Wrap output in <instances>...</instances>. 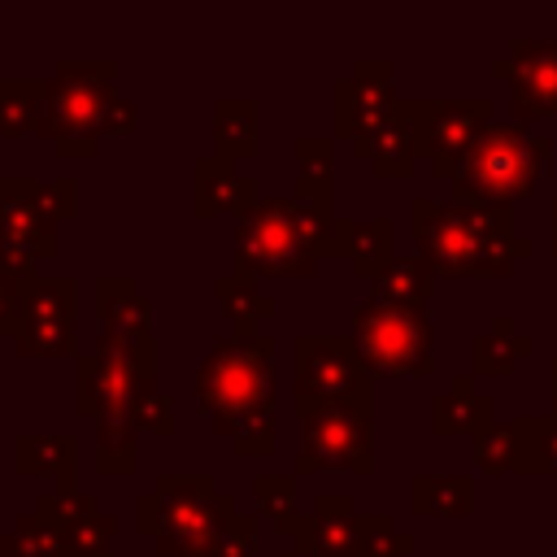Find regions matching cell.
<instances>
[{
	"label": "cell",
	"instance_id": "cell-1",
	"mask_svg": "<svg viewBox=\"0 0 557 557\" xmlns=\"http://www.w3.org/2000/svg\"><path fill=\"white\" fill-rule=\"evenodd\" d=\"M196 400L239 457H270L274 426V335H218L196 366Z\"/></svg>",
	"mask_w": 557,
	"mask_h": 557
},
{
	"label": "cell",
	"instance_id": "cell-2",
	"mask_svg": "<svg viewBox=\"0 0 557 557\" xmlns=\"http://www.w3.org/2000/svg\"><path fill=\"white\" fill-rule=\"evenodd\" d=\"M409 226L418 239V257H426L435 274H453V278L509 274L513 261L531 252V239L513 235L509 209L413 196Z\"/></svg>",
	"mask_w": 557,
	"mask_h": 557
},
{
	"label": "cell",
	"instance_id": "cell-3",
	"mask_svg": "<svg viewBox=\"0 0 557 557\" xmlns=\"http://www.w3.org/2000/svg\"><path fill=\"white\" fill-rule=\"evenodd\" d=\"M335 222H339L335 213H326L292 191L261 196L244 218H235L231 265H235V274H248V278H261V274L305 278L326 257Z\"/></svg>",
	"mask_w": 557,
	"mask_h": 557
},
{
	"label": "cell",
	"instance_id": "cell-4",
	"mask_svg": "<svg viewBox=\"0 0 557 557\" xmlns=\"http://www.w3.org/2000/svg\"><path fill=\"white\" fill-rule=\"evenodd\" d=\"M235 513V496L222 492L213 474H157L152 487L135 496V531L165 557H196Z\"/></svg>",
	"mask_w": 557,
	"mask_h": 557
},
{
	"label": "cell",
	"instance_id": "cell-5",
	"mask_svg": "<svg viewBox=\"0 0 557 557\" xmlns=\"http://www.w3.org/2000/svg\"><path fill=\"white\" fill-rule=\"evenodd\" d=\"M553 165V139L522 122H492L457 161L453 196L466 205L509 209Z\"/></svg>",
	"mask_w": 557,
	"mask_h": 557
},
{
	"label": "cell",
	"instance_id": "cell-6",
	"mask_svg": "<svg viewBox=\"0 0 557 557\" xmlns=\"http://www.w3.org/2000/svg\"><path fill=\"white\" fill-rule=\"evenodd\" d=\"M113 57H61L39 91V131L61 157H96L104 139V104L113 91Z\"/></svg>",
	"mask_w": 557,
	"mask_h": 557
},
{
	"label": "cell",
	"instance_id": "cell-7",
	"mask_svg": "<svg viewBox=\"0 0 557 557\" xmlns=\"http://www.w3.org/2000/svg\"><path fill=\"white\" fill-rule=\"evenodd\" d=\"M374 409L370 366L348 335H296L292 339V409Z\"/></svg>",
	"mask_w": 557,
	"mask_h": 557
},
{
	"label": "cell",
	"instance_id": "cell-8",
	"mask_svg": "<svg viewBox=\"0 0 557 557\" xmlns=\"http://www.w3.org/2000/svg\"><path fill=\"white\" fill-rule=\"evenodd\" d=\"M352 339L370 370L426 379L435 370V331L426 309L396 305L383 296H366L352 309Z\"/></svg>",
	"mask_w": 557,
	"mask_h": 557
},
{
	"label": "cell",
	"instance_id": "cell-9",
	"mask_svg": "<svg viewBox=\"0 0 557 557\" xmlns=\"http://www.w3.org/2000/svg\"><path fill=\"white\" fill-rule=\"evenodd\" d=\"M296 418H300V453L292 461V474H313V470L374 474L370 413L326 405V409H296Z\"/></svg>",
	"mask_w": 557,
	"mask_h": 557
},
{
	"label": "cell",
	"instance_id": "cell-10",
	"mask_svg": "<svg viewBox=\"0 0 557 557\" xmlns=\"http://www.w3.org/2000/svg\"><path fill=\"white\" fill-rule=\"evenodd\" d=\"M405 113L413 122V144L418 157L431 165L435 178L457 174V161L466 148L492 126V100L487 96H466V100H405Z\"/></svg>",
	"mask_w": 557,
	"mask_h": 557
},
{
	"label": "cell",
	"instance_id": "cell-11",
	"mask_svg": "<svg viewBox=\"0 0 557 557\" xmlns=\"http://www.w3.org/2000/svg\"><path fill=\"white\" fill-rule=\"evenodd\" d=\"M78 213V183L52 178V183H35V178H0V226L22 239L39 261L57 257V226L65 218Z\"/></svg>",
	"mask_w": 557,
	"mask_h": 557
},
{
	"label": "cell",
	"instance_id": "cell-12",
	"mask_svg": "<svg viewBox=\"0 0 557 557\" xmlns=\"http://www.w3.org/2000/svg\"><path fill=\"white\" fill-rule=\"evenodd\" d=\"M78 283L70 274H39L26 283L22 326L13 348L22 357H78Z\"/></svg>",
	"mask_w": 557,
	"mask_h": 557
},
{
	"label": "cell",
	"instance_id": "cell-13",
	"mask_svg": "<svg viewBox=\"0 0 557 557\" xmlns=\"http://www.w3.org/2000/svg\"><path fill=\"white\" fill-rule=\"evenodd\" d=\"M96 309H100V339L96 348H109L126 357L131 366L157 374V344H152V300L139 292L131 274H100L96 278Z\"/></svg>",
	"mask_w": 557,
	"mask_h": 557
},
{
	"label": "cell",
	"instance_id": "cell-14",
	"mask_svg": "<svg viewBox=\"0 0 557 557\" xmlns=\"http://www.w3.org/2000/svg\"><path fill=\"white\" fill-rule=\"evenodd\" d=\"M331 100H335V135L361 144L400 104V96L392 87V61L387 57H357L352 74L331 83Z\"/></svg>",
	"mask_w": 557,
	"mask_h": 557
},
{
	"label": "cell",
	"instance_id": "cell-15",
	"mask_svg": "<svg viewBox=\"0 0 557 557\" xmlns=\"http://www.w3.org/2000/svg\"><path fill=\"white\" fill-rule=\"evenodd\" d=\"M157 379L139 366H131L126 357L96 348V352H78L74 357V409L83 418H113V413H131L139 387Z\"/></svg>",
	"mask_w": 557,
	"mask_h": 557
},
{
	"label": "cell",
	"instance_id": "cell-16",
	"mask_svg": "<svg viewBox=\"0 0 557 557\" xmlns=\"http://www.w3.org/2000/svg\"><path fill=\"white\" fill-rule=\"evenodd\" d=\"M496 78H509L518 122L557 113V39H518L496 57Z\"/></svg>",
	"mask_w": 557,
	"mask_h": 557
},
{
	"label": "cell",
	"instance_id": "cell-17",
	"mask_svg": "<svg viewBox=\"0 0 557 557\" xmlns=\"http://www.w3.org/2000/svg\"><path fill=\"white\" fill-rule=\"evenodd\" d=\"M78 557H113V513L100 509V500L91 492H39L35 509Z\"/></svg>",
	"mask_w": 557,
	"mask_h": 557
},
{
	"label": "cell",
	"instance_id": "cell-18",
	"mask_svg": "<svg viewBox=\"0 0 557 557\" xmlns=\"http://www.w3.org/2000/svg\"><path fill=\"white\" fill-rule=\"evenodd\" d=\"M296 557H366L361 513L348 492H318L305 531L292 540Z\"/></svg>",
	"mask_w": 557,
	"mask_h": 557
},
{
	"label": "cell",
	"instance_id": "cell-19",
	"mask_svg": "<svg viewBox=\"0 0 557 557\" xmlns=\"http://www.w3.org/2000/svg\"><path fill=\"white\" fill-rule=\"evenodd\" d=\"M257 178L244 174L235 161H222L213 152H200L191 161V205L196 218H218V213H235L244 218L257 205Z\"/></svg>",
	"mask_w": 557,
	"mask_h": 557
},
{
	"label": "cell",
	"instance_id": "cell-20",
	"mask_svg": "<svg viewBox=\"0 0 557 557\" xmlns=\"http://www.w3.org/2000/svg\"><path fill=\"white\" fill-rule=\"evenodd\" d=\"M392 239H396V222L392 218H339L326 257H348L352 270L374 283L387 270V261L396 257Z\"/></svg>",
	"mask_w": 557,
	"mask_h": 557
},
{
	"label": "cell",
	"instance_id": "cell-21",
	"mask_svg": "<svg viewBox=\"0 0 557 557\" xmlns=\"http://www.w3.org/2000/svg\"><path fill=\"white\" fill-rule=\"evenodd\" d=\"M13 470L22 479L52 474L57 492H78V440L74 435H48V431H22L13 435Z\"/></svg>",
	"mask_w": 557,
	"mask_h": 557
},
{
	"label": "cell",
	"instance_id": "cell-22",
	"mask_svg": "<svg viewBox=\"0 0 557 557\" xmlns=\"http://www.w3.org/2000/svg\"><path fill=\"white\" fill-rule=\"evenodd\" d=\"M352 152L361 161H370V170L379 178H409L413 161H418V144H413V122L405 113V100L396 104V113L379 131H370L361 144H352Z\"/></svg>",
	"mask_w": 557,
	"mask_h": 557
},
{
	"label": "cell",
	"instance_id": "cell-23",
	"mask_svg": "<svg viewBox=\"0 0 557 557\" xmlns=\"http://www.w3.org/2000/svg\"><path fill=\"white\" fill-rule=\"evenodd\" d=\"M496 400L470 383V374H457L448 392L431 400V431L435 435H479L492 426Z\"/></svg>",
	"mask_w": 557,
	"mask_h": 557
},
{
	"label": "cell",
	"instance_id": "cell-24",
	"mask_svg": "<svg viewBox=\"0 0 557 557\" xmlns=\"http://www.w3.org/2000/svg\"><path fill=\"white\" fill-rule=\"evenodd\" d=\"M296 152V187L292 196L318 205V209H335V144L326 135H300L292 144Z\"/></svg>",
	"mask_w": 557,
	"mask_h": 557
},
{
	"label": "cell",
	"instance_id": "cell-25",
	"mask_svg": "<svg viewBox=\"0 0 557 557\" xmlns=\"http://www.w3.org/2000/svg\"><path fill=\"white\" fill-rule=\"evenodd\" d=\"M252 152H257V100L252 96L213 100V157L239 165Z\"/></svg>",
	"mask_w": 557,
	"mask_h": 557
},
{
	"label": "cell",
	"instance_id": "cell-26",
	"mask_svg": "<svg viewBox=\"0 0 557 557\" xmlns=\"http://www.w3.org/2000/svg\"><path fill=\"white\" fill-rule=\"evenodd\" d=\"M409 505L418 518H466L474 509L470 474H413Z\"/></svg>",
	"mask_w": 557,
	"mask_h": 557
},
{
	"label": "cell",
	"instance_id": "cell-27",
	"mask_svg": "<svg viewBox=\"0 0 557 557\" xmlns=\"http://www.w3.org/2000/svg\"><path fill=\"white\" fill-rule=\"evenodd\" d=\"M535 348V339L527 331L513 326V318H496L483 335H474V348H470V361H474V374L479 379H505L513 370L518 357H527Z\"/></svg>",
	"mask_w": 557,
	"mask_h": 557
},
{
	"label": "cell",
	"instance_id": "cell-28",
	"mask_svg": "<svg viewBox=\"0 0 557 557\" xmlns=\"http://www.w3.org/2000/svg\"><path fill=\"white\" fill-rule=\"evenodd\" d=\"M213 296H218V309L235 322V335H257V318H270L278 309V300L270 292H261L257 278L235 274V270L213 278Z\"/></svg>",
	"mask_w": 557,
	"mask_h": 557
},
{
	"label": "cell",
	"instance_id": "cell-29",
	"mask_svg": "<svg viewBox=\"0 0 557 557\" xmlns=\"http://www.w3.org/2000/svg\"><path fill=\"white\" fill-rule=\"evenodd\" d=\"M374 287V296H383V300H396V305H413V309H426V300H431V292H435V270H431V261L426 257H392L387 261V270L370 283Z\"/></svg>",
	"mask_w": 557,
	"mask_h": 557
},
{
	"label": "cell",
	"instance_id": "cell-30",
	"mask_svg": "<svg viewBox=\"0 0 557 557\" xmlns=\"http://www.w3.org/2000/svg\"><path fill=\"white\" fill-rule=\"evenodd\" d=\"M139 466V426L131 413H113L96 422V470L100 474H135Z\"/></svg>",
	"mask_w": 557,
	"mask_h": 557
},
{
	"label": "cell",
	"instance_id": "cell-31",
	"mask_svg": "<svg viewBox=\"0 0 557 557\" xmlns=\"http://www.w3.org/2000/svg\"><path fill=\"white\" fill-rule=\"evenodd\" d=\"M518 435V474H557V413H522Z\"/></svg>",
	"mask_w": 557,
	"mask_h": 557
},
{
	"label": "cell",
	"instance_id": "cell-32",
	"mask_svg": "<svg viewBox=\"0 0 557 557\" xmlns=\"http://www.w3.org/2000/svg\"><path fill=\"white\" fill-rule=\"evenodd\" d=\"M252 496H257L261 513L274 522L278 535L296 540L305 531V518L309 513L296 509V474H257L252 479Z\"/></svg>",
	"mask_w": 557,
	"mask_h": 557
},
{
	"label": "cell",
	"instance_id": "cell-33",
	"mask_svg": "<svg viewBox=\"0 0 557 557\" xmlns=\"http://www.w3.org/2000/svg\"><path fill=\"white\" fill-rule=\"evenodd\" d=\"M39 91L44 78H0V135L39 131Z\"/></svg>",
	"mask_w": 557,
	"mask_h": 557
},
{
	"label": "cell",
	"instance_id": "cell-34",
	"mask_svg": "<svg viewBox=\"0 0 557 557\" xmlns=\"http://www.w3.org/2000/svg\"><path fill=\"white\" fill-rule=\"evenodd\" d=\"M474 461L483 474H505V470H518V435H513V422H492L487 431L474 435Z\"/></svg>",
	"mask_w": 557,
	"mask_h": 557
},
{
	"label": "cell",
	"instance_id": "cell-35",
	"mask_svg": "<svg viewBox=\"0 0 557 557\" xmlns=\"http://www.w3.org/2000/svg\"><path fill=\"white\" fill-rule=\"evenodd\" d=\"M13 544H17V557H78L39 513H22L13 518Z\"/></svg>",
	"mask_w": 557,
	"mask_h": 557
},
{
	"label": "cell",
	"instance_id": "cell-36",
	"mask_svg": "<svg viewBox=\"0 0 557 557\" xmlns=\"http://www.w3.org/2000/svg\"><path fill=\"white\" fill-rule=\"evenodd\" d=\"M361 535H366V557H405V553H413V535L400 531L392 513H361Z\"/></svg>",
	"mask_w": 557,
	"mask_h": 557
},
{
	"label": "cell",
	"instance_id": "cell-37",
	"mask_svg": "<svg viewBox=\"0 0 557 557\" xmlns=\"http://www.w3.org/2000/svg\"><path fill=\"white\" fill-rule=\"evenodd\" d=\"M131 418H135V426H144V431H152V435H174V431H178L174 405H170V396L157 387V379H148V383L139 387Z\"/></svg>",
	"mask_w": 557,
	"mask_h": 557
},
{
	"label": "cell",
	"instance_id": "cell-38",
	"mask_svg": "<svg viewBox=\"0 0 557 557\" xmlns=\"http://www.w3.org/2000/svg\"><path fill=\"white\" fill-rule=\"evenodd\" d=\"M196 557H257V518L252 513H235L222 535H213Z\"/></svg>",
	"mask_w": 557,
	"mask_h": 557
},
{
	"label": "cell",
	"instance_id": "cell-39",
	"mask_svg": "<svg viewBox=\"0 0 557 557\" xmlns=\"http://www.w3.org/2000/svg\"><path fill=\"white\" fill-rule=\"evenodd\" d=\"M22 309H26V283L0 265V335H9V339L17 335Z\"/></svg>",
	"mask_w": 557,
	"mask_h": 557
},
{
	"label": "cell",
	"instance_id": "cell-40",
	"mask_svg": "<svg viewBox=\"0 0 557 557\" xmlns=\"http://www.w3.org/2000/svg\"><path fill=\"white\" fill-rule=\"evenodd\" d=\"M0 265L9 270V274H17L22 283H30V278H39V257L22 244V239H13L4 226H0Z\"/></svg>",
	"mask_w": 557,
	"mask_h": 557
},
{
	"label": "cell",
	"instance_id": "cell-41",
	"mask_svg": "<svg viewBox=\"0 0 557 557\" xmlns=\"http://www.w3.org/2000/svg\"><path fill=\"white\" fill-rule=\"evenodd\" d=\"M139 122V113H135V104L126 100V96H113L109 104H104V135H113V131H131Z\"/></svg>",
	"mask_w": 557,
	"mask_h": 557
},
{
	"label": "cell",
	"instance_id": "cell-42",
	"mask_svg": "<svg viewBox=\"0 0 557 557\" xmlns=\"http://www.w3.org/2000/svg\"><path fill=\"white\" fill-rule=\"evenodd\" d=\"M0 557H17V544H13V535H4V548H0Z\"/></svg>",
	"mask_w": 557,
	"mask_h": 557
},
{
	"label": "cell",
	"instance_id": "cell-43",
	"mask_svg": "<svg viewBox=\"0 0 557 557\" xmlns=\"http://www.w3.org/2000/svg\"><path fill=\"white\" fill-rule=\"evenodd\" d=\"M548 370H553V413H557V357L548 361Z\"/></svg>",
	"mask_w": 557,
	"mask_h": 557
},
{
	"label": "cell",
	"instance_id": "cell-44",
	"mask_svg": "<svg viewBox=\"0 0 557 557\" xmlns=\"http://www.w3.org/2000/svg\"><path fill=\"white\" fill-rule=\"evenodd\" d=\"M548 209H553V257H557V200H553Z\"/></svg>",
	"mask_w": 557,
	"mask_h": 557
},
{
	"label": "cell",
	"instance_id": "cell-45",
	"mask_svg": "<svg viewBox=\"0 0 557 557\" xmlns=\"http://www.w3.org/2000/svg\"><path fill=\"white\" fill-rule=\"evenodd\" d=\"M278 557H296V553H278Z\"/></svg>",
	"mask_w": 557,
	"mask_h": 557
}]
</instances>
